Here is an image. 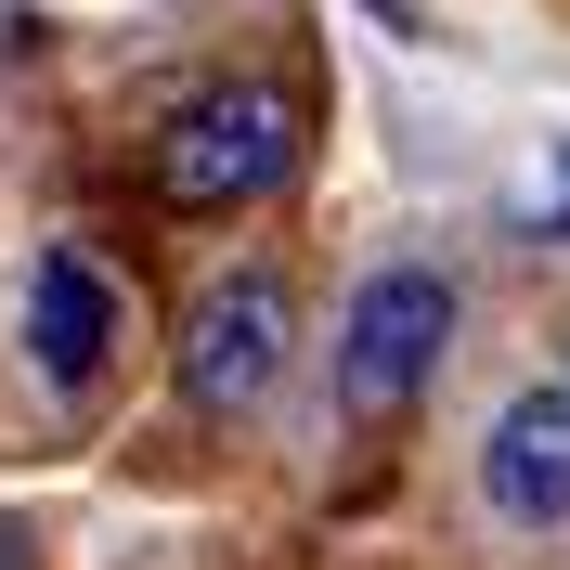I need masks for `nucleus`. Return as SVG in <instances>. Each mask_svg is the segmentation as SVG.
I'll use <instances>...</instances> for the list:
<instances>
[{
	"instance_id": "1",
	"label": "nucleus",
	"mask_w": 570,
	"mask_h": 570,
	"mask_svg": "<svg viewBox=\"0 0 570 570\" xmlns=\"http://www.w3.org/2000/svg\"><path fill=\"white\" fill-rule=\"evenodd\" d=\"M285 156H298V105H285L273 78H208V91L156 130V195L195 208V220H220V208H259L285 181Z\"/></svg>"
},
{
	"instance_id": "2",
	"label": "nucleus",
	"mask_w": 570,
	"mask_h": 570,
	"mask_svg": "<svg viewBox=\"0 0 570 570\" xmlns=\"http://www.w3.org/2000/svg\"><path fill=\"white\" fill-rule=\"evenodd\" d=\"M285 337H298V298H285V273H220L208 298H195V324H181V402L195 415H259V402L285 390Z\"/></svg>"
},
{
	"instance_id": "3",
	"label": "nucleus",
	"mask_w": 570,
	"mask_h": 570,
	"mask_svg": "<svg viewBox=\"0 0 570 570\" xmlns=\"http://www.w3.org/2000/svg\"><path fill=\"white\" fill-rule=\"evenodd\" d=\"M441 337H454V285L428 273V259L376 273L351 298V324H337V402H351V415H402V402L441 376Z\"/></svg>"
},
{
	"instance_id": "4",
	"label": "nucleus",
	"mask_w": 570,
	"mask_h": 570,
	"mask_svg": "<svg viewBox=\"0 0 570 570\" xmlns=\"http://www.w3.org/2000/svg\"><path fill=\"white\" fill-rule=\"evenodd\" d=\"M480 493H493V519H519V532H558L570 519V376H544V390H519L493 415Z\"/></svg>"
},
{
	"instance_id": "5",
	"label": "nucleus",
	"mask_w": 570,
	"mask_h": 570,
	"mask_svg": "<svg viewBox=\"0 0 570 570\" xmlns=\"http://www.w3.org/2000/svg\"><path fill=\"white\" fill-rule=\"evenodd\" d=\"M27 351H39L52 390H91V376H105V351H117V285H105V259L39 247V273H27Z\"/></svg>"
}]
</instances>
